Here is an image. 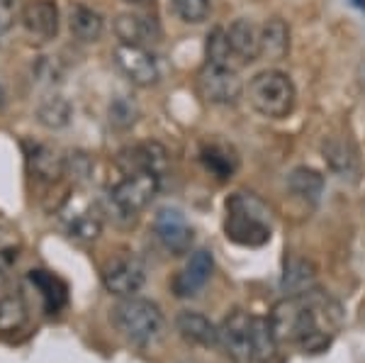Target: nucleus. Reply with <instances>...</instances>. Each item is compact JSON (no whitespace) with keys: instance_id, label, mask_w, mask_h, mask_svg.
<instances>
[{"instance_id":"obj_16","label":"nucleus","mask_w":365,"mask_h":363,"mask_svg":"<svg viewBox=\"0 0 365 363\" xmlns=\"http://www.w3.org/2000/svg\"><path fill=\"white\" fill-rule=\"evenodd\" d=\"M175 329L185 342L197 344V347H217L220 344V327H215L205 315L192 312V310L178 312Z\"/></svg>"},{"instance_id":"obj_17","label":"nucleus","mask_w":365,"mask_h":363,"mask_svg":"<svg viewBox=\"0 0 365 363\" xmlns=\"http://www.w3.org/2000/svg\"><path fill=\"white\" fill-rule=\"evenodd\" d=\"M290 54V27L280 17H270L261 27V39H258V58L266 61H282Z\"/></svg>"},{"instance_id":"obj_29","label":"nucleus","mask_w":365,"mask_h":363,"mask_svg":"<svg viewBox=\"0 0 365 363\" xmlns=\"http://www.w3.org/2000/svg\"><path fill=\"white\" fill-rule=\"evenodd\" d=\"M173 13L187 25H200L210 15V0H170Z\"/></svg>"},{"instance_id":"obj_11","label":"nucleus","mask_w":365,"mask_h":363,"mask_svg":"<svg viewBox=\"0 0 365 363\" xmlns=\"http://www.w3.org/2000/svg\"><path fill=\"white\" fill-rule=\"evenodd\" d=\"M115 63L120 66V71L139 88H149L158 83V66L156 58L151 56V51L146 46L139 44H117L115 46Z\"/></svg>"},{"instance_id":"obj_12","label":"nucleus","mask_w":365,"mask_h":363,"mask_svg":"<svg viewBox=\"0 0 365 363\" xmlns=\"http://www.w3.org/2000/svg\"><path fill=\"white\" fill-rule=\"evenodd\" d=\"M154 232L158 242L173 256L187 254L192 247V227L178 208H161L154 218Z\"/></svg>"},{"instance_id":"obj_30","label":"nucleus","mask_w":365,"mask_h":363,"mask_svg":"<svg viewBox=\"0 0 365 363\" xmlns=\"http://www.w3.org/2000/svg\"><path fill=\"white\" fill-rule=\"evenodd\" d=\"M134 120H137V108H134V103L125 101V98L113 103V108H110V125L120 127V130H127V127L134 125Z\"/></svg>"},{"instance_id":"obj_13","label":"nucleus","mask_w":365,"mask_h":363,"mask_svg":"<svg viewBox=\"0 0 365 363\" xmlns=\"http://www.w3.org/2000/svg\"><path fill=\"white\" fill-rule=\"evenodd\" d=\"M212 268H215V259H212V251L197 249L190 254V259L182 266V271L173 278V292L178 297H192L207 285L212 276Z\"/></svg>"},{"instance_id":"obj_25","label":"nucleus","mask_w":365,"mask_h":363,"mask_svg":"<svg viewBox=\"0 0 365 363\" xmlns=\"http://www.w3.org/2000/svg\"><path fill=\"white\" fill-rule=\"evenodd\" d=\"M115 34L120 44L144 46L151 37V22L137 13H120L115 17Z\"/></svg>"},{"instance_id":"obj_22","label":"nucleus","mask_w":365,"mask_h":363,"mask_svg":"<svg viewBox=\"0 0 365 363\" xmlns=\"http://www.w3.org/2000/svg\"><path fill=\"white\" fill-rule=\"evenodd\" d=\"M71 115H73V108L61 93H49L37 105V122L46 130H63L71 122Z\"/></svg>"},{"instance_id":"obj_10","label":"nucleus","mask_w":365,"mask_h":363,"mask_svg":"<svg viewBox=\"0 0 365 363\" xmlns=\"http://www.w3.org/2000/svg\"><path fill=\"white\" fill-rule=\"evenodd\" d=\"M20 25L32 42H51L58 34V5L54 0H29L20 10Z\"/></svg>"},{"instance_id":"obj_15","label":"nucleus","mask_w":365,"mask_h":363,"mask_svg":"<svg viewBox=\"0 0 365 363\" xmlns=\"http://www.w3.org/2000/svg\"><path fill=\"white\" fill-rule=\"evenodd\" d=\"M27 163L32 175L42 183H56L66 175V159L51 144H29Z\"/></svg>"},{"instance_id":"obj_20","label":"nucleus","mask_w":365,"mask_h":363,"mask_svg":"<svg viewBox=\"0 0 365 363\" xmlns=\"http://www.w3.org/2000/svg\"><path fill=\"white\" fill-rule=\"evenodd\" d=\"M68 29L78 42H98L103 37L105 20L91 5L73 3L68 8Z\"/></svg>"},{"instance_id":"obj_23","label":"nucleus","mask_w":365,"mask_h":363,"mask_svg":"<svg viewBox=\"0 0 365 363\" xmlns=\"http://www.w3.org/2000/svg\"><path fill=\"white\" fill-rule=\"evenodd\" d=\"M29 319V307L22 292L0 295V334H15Z\"/></svg>"},{"instance_id":"obj_5","label":"nucleus","mask_w":365,"mask_h":363,"mask_svg":"<svg viewBox=\"0 0 365 363\" xmlns=\"http://www.w3.org/2000/svg\"><path fill=\"white\" fill-rule=\"evenodd\" d=\"M161 188V175L154 171L120 173V178L110 185V205L120 218H137L144 208H149Z\"/></svg>"},{"instance_id":"obj_2","label":"nucleus","mask_w":365,"mask_h":363,"mask_svg":"<svg viewBox=\"0 0 365 363\" xmlns=\"http://www.w3.org/2000/svg\"><path fill=\"white\" fill-rule=\"evenodd\" d=\"M227 239L239 247H263L270 242L273 234V218L268 205L253 193H234L227 198V218H225Z\"/></svg>"},{"instance_id":"obj_3","label":"nucleus","mask_w":365,"mask_h":363,"mask_svg":"<svg viewBox=\"0 0 365 363\" xmlns=\"http://www.w3.org/2000/svg\"><path fill=\"white\" fill-rule=\"evenodd\" d=\"M249 103L258 115L268 120H285L297 105V88L287 73L278 68H266L249 81Z\"/></svg>"},{"instance_id":"obj_4","label":"nucleus","mask_w":365,"mask_h":363,"mask_svg":"<svg viewBox=\"0 0 365 363\" xmlns=\"http://www.w3.org/2000/svg\"><path fill=\"white\" fill-rule=\"evenodd\" d=\"M113 324L117 327L127 342L137 347H149L154 344L163 332V312L156 302L144 300V297H122L110 312Z\"/></svg>"},{"instance_id":"obj_1","label":"nucleus","mask_w":365,"mask_h":363,"mask_svg":"<svg viewBox=\"0 0 365 363\" xmlns=\"http://www.w3.org/2000/svg\"><path fill=\"white\" fill-rule=\"evenodd\" d=\"M341 310L327 292L309 288L275 302L268 315L278 344H297L302 351L319 354L331 344Z\"/></svg>"},{"instance_id":"obj_28","label":"nucleus","mask_w":365,"mask_h":363,"mask_svg":"<svg viewBox=\"0 0 365 363\" xmlns=\"http://www.w3.org/2000/svg\"><path fill=\"white\" fill-rule=\"evenodd\" d=\"M312 280H314V266L309 261H292L285 266V276H282V288L290 295L304 292L312 288Z\"/></svg>"},{"instance_id":"obj_7","label":"nucleus","mask_w":365,"mask_h":363,"mask_svg":"<svg viewBox=\"0 0 365 363\" xmlns=\"http://www.w3.org/2000/svg\"><path fill=\"white\" fill-rule=\"evenodd\" d=\"M253 317L244 310H232L220 324V344L234 363H256L253 359Z\"/></svg>"},{"instance_id":"obj_26","label":"nucleus","mask_w":365,"mask_h":363,"mask_svg":"<svg viewBox=\"0 0 365 363\" xmlns=\"http://www.w3.org/2000/svg\"><path fill=\"white\" fill-rule=\"evenodd\" d=\"M251 337H253V359H256V363H268L275 356V349H278V342H275L268 317H253Z\"/></svg>"},{"instance_id":"obj_32","label":"nucleus","mask_w":365,"mask_h":363,"mask_svg":"<svg viewBox=\"0 0 365 363\" xmlns=\"http://www.w3.org/2000/svg\"><path fill=\"white\" fill-rule=\"evenodd\" d=\"M127 3H144V0H127Z\"/></svg>"},{"instance_id":"obj_9","label":"nucleus","mask_w":365,"mask_h":363,"mask_svg":"<svg viewBox=\"0 0 365 363\" xmlns=\"http://www.w3.org/2000/svg\"><path fill=\"white\" fill-rule=\"evenodd\" d=\"M61 225L71 237L81 242H93L103 232V213L96 203L81 200V198H68L61 208Z\"/></svg>"},{"instance_id":"obj_14","label":"nucleus","mask_w":365,"mask_h":363,"mask_svg":"<svg viewBox=\"0 0 365 363\" xmlns=\"http://www.w3.org/2000/svg\"><path fill=\"white\" fill-rule=\"evenodd\" d=\"M168 154L158 142H144L134 144L129 149L120 151L117 156V168L120 173H134V171H154L161 175L166 171Z\"/></svg>"},{"instance_id":"obj_18","label":"nucleus","mask_w":365,"mask_h":363,"mask_svg":"<svg viewBox=\"0 0 365 363\" xmlns=\"http://www.w3.org/2000/svg\"><path fill=\"white\" fill-rule=\"evenodd\" d=\"M227 39L232 46L234 58H239V63H251L258 58V39H261V29L253 25L246 17L234 20L227 29Z\"/></svg>"},{"instance_id":"obj_27","label":"nucleus","mask_w":365,"mask_h":363,"mask_svg":"<svg viewBox=\"0 0 365 363\" xmlns=\"http://www.w3.org/2000/svg\"><path fill=\"white\" fill-rule=\"evenodd\" d=\"M205 63L237 68L234 66V54H232V46H229L225 27H215L207 34V42H205Z\"/></svg>"},{"instance_id":"obj_6","label":"nucleus","mask_w":365,"mask_h":363,"mask_svg":"<svg viewBox=\"0 0 365 363\" xmlns=\"http://www.w3.org/2000/svg\"><path fill=\"white\" fill-rule=\"evenodd\" d=\"M241 78L232 66L205 63L197 73V93L212 105H234L241 98Z\"/></svg>"},{"instance_id":"obj_21","label":"nucleus","mask_w":365,"mask_h":363,"mask_svg":"<svg viewBox=\"0 0 365 363\" xmlns=\"http://www.w3.org/2000/svg\"><path fill=\"white\" fill-rule=\"evenodd\" d=\"M29 283L39 290L42 295V302H44V310L49 315H56L58 310L66 305L68 300V290H66V283L61 278H56L54 273L49 271H32L29 273Z\"/></svg>"},{"instance_id":"obj_24","label":"nucleus","mask_w":365,"mask_h":363,"mask_svg":"<svg viewBox=\"0 0 365 363\" xmlns=\"http://www.w3.org/2000/svg\"><path fill=\"white\" fill-rule=\"evenodd\" d=\"M287 188L295 193L297 198H302L304 203L317 205L324 193V175L317 168L297 166L295 171L287 175Z\"/></svg>"},{"instance_id":"obj_31","label":"nucleus","mask_w":365,"mask_h":363,"mask_svg":"<svg viewBox=\"0 0 365 363\" xmlns=\"http://www.w3.org/2000/svg\"><path fill=\"white\" fill-rule=\"evenodd\" d=\"M20 0H0V39L20 20Z\"/></svg>"},{"instance_id":"obj_8","label":"nucleus","mask_w":365,"mask_h":363,"mask_svg":"<svg viewBox=\"0 0 365 363\" xmlns=\"http://www.w3.org/2000/svg\"><path fill=\"white\" fill-rule=\"evenodd\" d=\"M146 283L144 263L134 256H120L103 268V285L110 295L117 297H134Z\"/></svg>"},{"instance_id":"obj_19","label":"nucleus","mask_w":365,"mask_h":363,"mask_svg":"<svg viewBox=\"0 0 365 363\" xmlns=\"http://www.w3.org/2000/svg\"><path fill=\"white\" fill-rule=\"evenodd\" d=\"M200 161L217 180H229L239 168V156L232 144L225 142H205L200 149Z\"/></svg>"}]
</instances>
